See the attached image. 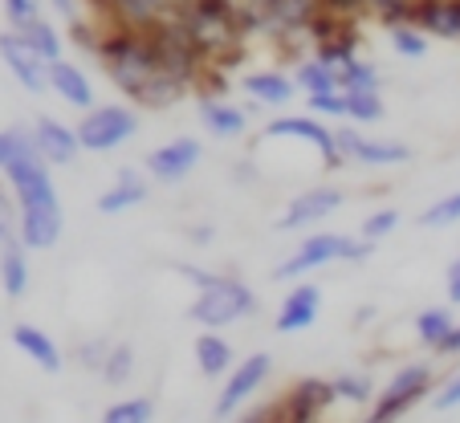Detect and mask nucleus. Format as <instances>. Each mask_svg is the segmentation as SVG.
<instances>
[{"label": "nucleus", "instance_id": "45", "mask_svg": "<svg viewBox=\"0 0 460 423\" xmlns=\"http://www.w3.org/2000/svg\"><path fill=\"white\" fill-rule=\"evenodd\" d=\"M444 289H448V302L460 305V257L448 265V273H444Z\"/></svg>", "mask_w": 460, "mask_h": 423}, {"label": "nucleus", "instance_id": "17", "mask_svg": "<svg viewBox=\"0 0 460 423\" xmlns=\"http://www.w3.org/2000/svg\"><path fill=\"white\" fill-rule=\"evenodd\" d=\"M322 313V289L310 286V281H297L278 305V318H273V330L278 334H302L318 322Z\"/></svg>", "mask_w": 460, "mask_h": 423}, {"label": "nucleus", "instance_id": "11", "mask_svg": "<svg viewBox=\"0 0 460 423\" xmlns=\"http://www.w3.org/2000/svg\"><path fill=\"white\" fill-rule=\"evenodd\" d=\"M183 0H94V25H127V29H159L175 21Z\"/></svg>", "mask_w": 460, "mask_h": 423}, {"label": "nucleus", "instance_id": "44", "mask_svg": "<svg viewBox=\"0 0 460 423\" xmlns=\"http://www.w3.org/2000/svg\"><path fill=\"white\" fill-rule=\"evenodd\" d=\"M432 355H436V358H460V322L448 330V338H444V342L436 346Z\"/></svg>", "mask_w": 460, "mask_h": 423}, {"label": "nucleus", "instance_id": "28", "mask_svg": "<svg viewBox=\"0 0 460 423\" xmlns=\"http://www.w3.org/2000/svg\"><path fill=\"white\" fill-rule=\"evenodd\" d=\"M21 37H25L29 45H33L37 53H41L45 61H58V57H66V37H61V29H58V21H49L41 13L37 21H29L25 29H17Z\"/></svg>", "mask_w": 460, "mask_h": 423}, {"label": "nucleus", "instance_id": "2", "mask_svg": "<svg viewBox=\"0 0 460 423\" xmlns=\"http://www.w3.org/2000/svg\"><path fill=\"white\" fill-rule=\"evenodd\" d=\"M4 183L17 204V236L33 252H49L66 233V212H61V196L53 188V167L37 155V147L21 151L9 167H4Z\"/></svg>", "mask_w": 460, "mask_h": 423}, {"label": "nucleus", "instance_id": "38", "mask_svg": "<svg viewBox=\"0 0 460 423\" xmlns=\"http://www.w3.org/2000/svg\"><path fill=\"white\" fill-rule=\"evenodd\" d=\"M0 4H4L9 29H25L29 21H37L45 13V0H0Z\"/></svg>", "mask_w": 460, "mask_h": 423}, {"label": "nucleus", "instance_id": "36", "mask_svg": "<svg viewBox=\"0 0 460 423\" xmlns=\"http://www.w3.org/2000/svg\"><path fill=\"white\" fill-rule=\"evenodd\" d=\"M305 106L318 119H342L347 122V90H322V94H305Z\"/></svg>", "mask_w": 460, "mask_h": 423}, {"label": "nucleus", "instance_id": "37", "mask_svg": "<svg viewBox=\"0 0 460 423\" xmlns=\"http://www.w3.org/2000/svg\"><path fill=\"white\" fill-rule=\"evenodd\" d=\"M400 212H395V207H375L371 216H363V225H358V236H367V241H375L379 244L383 236H391L395 233V228H400Z\"/></svg>", "mask_w": 460, "mask_h": 423}, {"label": "nucleus", "instance_id": "33", "mask_svg": "<svg viewBox=\"0 0 460 423\" xmlns=\"http://www.w3.org/2000/svg\"><path fill=\"white\" fill-rule=\"evenodd\" d=\"M98 375H102L111 387H122V383L135 375V350H130L127 342H111V355H106V363L98 366Z\"/></svg>", "mask_w": 460, "mask_h": 423}, {"label": "nucleus", "instance_id": "25", "mask_svg": "<svg viewBox=\"0 0 460 423\" xmlns=\"http://www.w3.org/2000/svg\"><path fill=\"white\" fill-rule=\"evenodd\" d=\"M147 191H151V183L143 180L135 167H122L111 180V188L98 196V212H102V216H122L130 207H139L143 199H147Z\"/></svg>", "mask_w": 460, "mask_h": 423}, {"label": "nucleus", "instance_id": "39", "mask_svg": "<svg viewBox=\"0 0 460 423\" xmlns=\"http://www.w3.org/2000/svg\"><path fill=\"white\" fill-rule=\"evenodd\" d=\"M456 407H460V371H452L448 379L432 391V411L448 415V411H456Z\"/></svg>", "mask_w": 460, "mask_h": 423}, {"label": "nucleus", "instance_id": "27", "mask_svg": "<svg viewBox=\"0 0 460 423\" xmlns=\"http://www.w3.org/2000/svg\"><path fill=\"white\" fill-rule=\"evenodd\" d=\"M456 326V318H452L448 305H428V310H420L416 318H411V330H416V342L428 346V350H436V346L448 338V330Z\"/></svg>", "mask_w": 460, "mask_h": 423}, {"label": "nucleus", "instance_id": "46", "mask_svg": "<svg viewBox=\"0 0 460 423\" xmlns=\"http://www.w3.org/2000/svg\"><path fill=\"white\" fill-rule=\"evenodd\" d=\"M9 233H17V212H0V241Z\"/></svg>", "mask_w": 460, "mask_h": 423}, {"label": "nucleus", "instance_id": "16", "mask_svg": "<svg viewBox=\"0 0 460 423\" xmlns=\"http://www.w3.org/2000/svg\"><path fill=\"white\" fill-rule=\"evenodd\" d=\"M29 135H33L37 155H41L49 167H70L74 159L82 155L78 127H66V122L53 119V114H37L33 127H29Z\"/></svg>", "mask_w": 460, "mask_h": 423}, {"label": "nucleus", "instance_id": "18", "mask_svg": "<svg viewBox=\"0 0 460 423\" xmlns=\"http://www.w3.org/2000/svg\"><path fill=\"white\" fill-rule=\"evenodd\" d=\"M241 90L249 102L270 106V110H281V106H289L297 94H302L294 74H286V69H249L241 78Z\"/></svg>", "mask_w": 460, "mask_h": 423}, {"label": "nucleus", "instance_id": "29", "mask_svg": "<svg viewBox=\"0 0 460 423\" xmlns=\"http://www.w3.org/2000/svg\"><path fill=\"white\" fill-rule=\"evenodd\" d=\"M331 383H334L339 403H350V407H371V399L379 395L371 375H363V371H339V375H331Z\"/></svg>", "mask_w": 460, "mask_h": 423}, {"label": "nucleus", "instance_id": "43", "mask_svg": "<svg viewBox=\"0 0 460 423\" xmlns=\"http://www.w3.org/2000/svg\"><path fill=\"white\" fill-rule=\"evenodd\" d=\"M326 13H339V17H350V21H363L371 17V0H322Z\"/></svg>", "mask_w": 460, "mask_h": 423}, {"label": "nucleus", "instance_id": "20", "mask_svg": "<svg viewBox=\"0 0 460 423\" xmlns=\"http://www.w3.org/2000/svg\"><path fill=\"white\" fill-rule=\"evenodd\" d=\"M49 94H58L70 110H90L94 106V82L82 66H74L70 57H58L49 66Z\"/></svg>", "mask_w": 460, "mask_h": 423}, {"label": "nucleus", "instance_id": "24", "mask_svg": "<svg viewBox=\"0 0 460 423\" xmlns=\"http://www.w3.org/2000/svg\"><path fill=\"white\" fill-rule=\"evenodd\" d=\"M408 21L424 29L428 37L460 41V0H416Z\"/></svg>", "mask_w": 460, "mask_h": 423}, {"label": "nucleus", "instance_id": "14", "mask_svg": "<svg viewBox=\"0 0 460 423\" xmlns=\"http://www.w3.org/2000/svg\"><path fill=\"white\" fill-rule=\"evenodd\" d=\"M0 61H4V69L21 82V90H29V94H45V90H49L53 61H45L17 29H4V33H0Z\"/></svg>", "mask_w": 460, "mask_h": 423}, {"label": "nucleus", "instance_id": "9", "mask_svg": "<svg viewBox=\"0 0 460 423\" xmlns=\"http://www.w3.org/2000/svg\"><path fill=\"white\" fill-rule=\"evenodd\" d=\"M270 371H273V358L265 355V350L236 358V366L225 375V387H220L212 415H217V419H228V415H236L252 395H257L261 387H265V383H270Z\"/></svg>", "mask_w": 460, "mask_h": 423}, {"label": "nucleus", "instance_id": "48", "mask_svg": "<svg viewBox=\"0 0 460 423\" xmlns=\"http://www.w3.org/2000/svg\"><path fill=\"white\" fill-rule=\"evenodd\" d=\"M375 318V305H363V313H355V326H367Z\"/></svg>", "mask_w": 460, "mask_h": 423}, {"label": "nucleus", "instance_id": "10", "mask_svg": "<svg viewBox=\"0 0 460 423\" xmlns=\"http://www.w3.org/2000/svg\"><path fill=\"white\" fill-rule=\"evenodd\" d=\"M339 147H342V159L347 163H358V167H403L411 163V147L400 143V138H375V135H363V127H339Z\"/></svg>", "mask_w": 460, "mask_h": 423}, {"label": "nucleus", "instance_id": "8", "mask_svg": "<svg viewBox=\"0 0 460 423\" xmlns=\"http://www.w3.org/2000/svg\"><path fill=\"white\" fill-rule=\"evenodd\" d=\"M261 138H265V143H294V147H310L322 163L331 167V172L347 163V159H342V147H339V130L326 127L318 114H278V119L265 122Z\"/></svg>", "mask_w": 460, "mask_h": 423}, {"label": "nucleus", "instance_id": "15", "mask_svg": "<svg viewBox=\"0 0 460 423\" xmlns=\"http://www.w3.org/2000/svg\"><path fill=\"white\" fill-rule=\"evenodd\" d=\"M204 159V143L196 135H180L172 138V143H164V147H155L147 155V163H143V172H147V180L155 183H183L196 167H200Z\"/></svg>", "mask_w": 460, "mask_h": 423}, {"label": "nucleus", "instance_id": "6", "mask_svg": "<svg viewBox=\"0 0 460 423\" xmlns=\"http://www.w3.org/2000/svg\"><path fill=\"white\" fill-rule=\"evenodd\" d=\"M143 119H139V106L135 102H94L90 110H82L78 119V138H82V151L90 155H111L119 151L122 143L139 135Z\"/></svg>", "mask_w": 460, "mask_h": 423}, {"label": "nucleus", "instance_id": "35", "mask_svg": "<svg viewBox=\"0 0 460 423\" xmlns=\"http://www.w3.org/2000/svg\"><path fill=\"white\" fill-rule=\"evenodd\" d=\"M339 82H342V90H379L383 86L379 69H375L367 57H350L347 66L339 69Z\"/></svg>", "mask_w": 460, "mask_h": 423}, {"label": "nucleus", "instance_id": "7", "mask_svg": "<svg viewBox=\"0 0 460 423\" xmlns=\"http://www.w3.org/2000/svg\"><path fill=\"white\" fill-rule=\"evenodd\" d=\"M432 391H436V371H432V366H428V363H408V366H400V371L383 383V391L371 399L367 419H371V423L403 419V415L416 411L424 399H432Z\"/></svg>", "mask_w": 460, "mask_h": 423}, {"label": "nucleus", "instance_id": "12", "mask_svg": "<svg viewBox=\"0 0 460 423\" xmlns=\"http://www.w3.org/2000/svg\"><path fill=\"white\" fill-rule=\"evenodd\" d=\"M342 204H347V191H342L339 183L305 188L286 204V212L278 216V228L281 233H302V228H314V225H322L326 216H334Z\"/></svg>", "mask_w": 460, "mask_h": 423}, {"label": "nucleus", "instance_id": "3", "mask_svg": "<svg viewBox=\"0 0 460 423\" xmlns=\"http://www.w3.org/2000/svg\"><path fill=\"white\" fill-rule=\"evenodd\" d=\"M326 13L322 0H241L244 33L270 41L281 49V57H302L310 53V29Z\"/></svg>", "mask_w": 460, "mask_h": 423}, {"label": "nucleus", "instance_id": "40", "mask_svg": "<svg viewBox=\"0 0 460 423\" xmlns=\"http://www.w3.org/2000/svg\"><path fill=\"white\" fill-rule=\"evenodd\" d=\"M411 4H416V0H371V17H379L383 29H387V25H395V21H408Z\"/></svg>", "mask_w": 460, "mask_h": 423}, {"label": "nucleus", "instance_id": "5", "mask_svg": "<svg viewBox=\"0 0 460 423\" xmlns=\"http://www.w3.org/2000/svg\"><path fill=\"white\" fill-rule=\"evenodd\" d=\"M375 252V241L367 236H347V233H310L302 244H294L286 260L273 269V281H294V277L318 273L326 265H355Z\"/></svg>", "mask_w": 460, "mask_h": 423}, {"label": "nucleus", "instance_id": "34", "mask_svg": "<svg viewBox=\"0 0 460 423\" xmlns=\"http://www.w3.org/2000/svg\"><path fill=\"white\" fill-rule=\"evenodd\" d=\"M420 228H452L460 225V191H448L444 199H436V204H428L424 212L416 216Z\"/></svg>", "mask_w": 460, "mask_h": 423}, {"label": "nucleus", "instance_id": "22", "mask_svg": "<svg viewBox=\"0 0 460 423\" xmlns=\"http://www.w3.org/2000/svg\"><path fill=\"white\" fill-rule=\"evenodd\" d=\"M29 244L21 241L17 233H9L4 241H0V289H4V297H25L29 294V281H33V269H29Z\"/></svg>", "mask_w": 460, "mask_h": 423}, {"label": "nucleus", "instance_id": "47", "mask_svg": "<svg viewBox=\"0 0 460 423\" xmlns=\"http://www.w3.org/2000/svg\"><path fill=\"white\" fill-rule=\"evenodd\" d=\"M188 236H191V241H200V244H208V241H212V228H208V225H200V228H191Z\"/></svg>", "mask_w": 460, "mask_h": 423}, {"label": "nucleus", "instance_id": "4", "mask_svg": "<svg viewBox=\"0 0 460 423\" xmlns=\"http://www.w3.org/2000/svg\"><path fill=\"white\" fill-rule=\"evenodd\" d=\"M252 313H257V294L233 273H212L188 305V318L200 330H228L236 322H249Z\"/></svg>", "mask_w": 460, "mask_h": 423}, {"label": "nucleus", "instance_id": "19", "mask_svg": "<svg viewBox=\"0 0 460 423\" xmlns=\"http://www.w3.org/2000/svg\"><path fill=\"white\" fill-rule=\"evenodd\" d=\"M200 127L212 138H241L249 135V110L228 102V94H200Z\"/></svg>", "mask_w": 460, "mask_h": 423}, {"label": "nucleus", "instance_id": "32", "mask_svg": "<svg viewBox=\"0 0 460 423\" xmlns=\"http://www.w3.org/2000/svg\"><path fill=\"white\" fill-rule=\"evenodd\" d=\"M155 419V403L147 395H130V399H119L102 411V423H151Z\"/></svg>", "mask_w": 460, "mask_h": 423}, {"label": "nucleus", "instance_id": "1", "mask_svg": "<svg viewBox=\"0 0 460 423\" xmlns=\"http://www.w3.org/2000/svg\"><path fill=\"white\" fill-rule=\"evenodd\" d=\"M90 53L106 78L114 82V90L139 110H164L196 90V78L167 57L155 29L98 25Z\"/></svg>", "mask_w": 460, "mask_h": 423}, {"label": "nucleus", "instance_id": "26", "mask_svg": "<svg viewBox=\"0 0 460 423\" xmlns=\"http://www.w3.org/2000/svg\"><path fill=\"white\" fill-rule=\"evenodd\" d=\"M294 82H297V90L302 94H322V90H339L342 82H339V69L331 66V61H322L318 53H302V57L294 61Z\"/></svg>", "mask_w": 460, "mask_h": 423}, {"label": "nucleus", "instance_id": "13", "mask_svg": "<svg viewBox=\"0 0 460 423\" xmlns=\"http://www.w3.org/2000/svg\"><path fill=\"white\" fill-rule=\"evenodd\" d=\"M339 403V395H334V383L322 379V375H302V379H294V387L286 391V399H281V411H273V419H289V423H314L322 419V415L331 411V407Z\"/></svg>", "mask_w": 460, "mask_h": 423}, {"label": "nucleus", "instance_id": "21", "mask_svg": "<svg viewBox=\"0 0 460 423\" xmlns=\"http://www.w3.org/2000/svg\"><path fill=\"white\" fill-rule=\"evenodd\" d=\"M13 346L45 375H58L61 366H66V355H61V346L53 342V334H45L33 322H17V326H13Z\"/></svg>", "mask_w": 460, "mask_h": 423}, {"label": "nucleus", "instance_id": "23", "mask_svg": "<svg viewBox=\"0 0 460 423\" xmlns=\"http://www.w3.org/2000/svg\"><path fill=\"white\" fill-rule=\"evenodd\" d=\"M191 358L204 379H225L236 366V346L225 338V330H200L191 342Z\"/></svg>", "mask_w": 460, "mask_h": 423}, {"label": "nucleus", "instance_id": "42", "mask_svg": "<svg viewBox=\"0 0 460 423\" xmlns=\"http://www.w3.org/2000/svg\"><path fill=\"white\" fill-rule=\"evenodd\" d=\"M45 9H49L58 21H66V29H74V25H82V21H86L82 0H45Z\"/></svg>", "mask_w": 460, "mask_h": 423}, {"label": "nucleus", "instance_id": "41", "mask_svg": "<svg viewBox=\"0 0 460 423\" xmlns=\"http://www.w3.org/2000/svg\"><path fill=\"white\" fill-rule=\"evenodd\" d=\"M106 355H111V342H106V338H86V342L78 346V363L86 366V371H98V366L106 363Z\"/></svg>", "mask_w": 460, "mask_h": 423}, {"label": "nucleus", "instance_id": "31", "mask_svg": "<svg viewBox=\"0 0 460 423\" xmlns=\"http://www.w3.org/2000/svg\"><path fill=\"white\" fill-rule=\"evenodd\" d=\"M387 37H391V49L400 53V57H408V61L428 57V33L420 25H411V21H395V25H387Z\"/></svg>", "mask_w": 460, "mask_h": 423}, {"label": "nucleus", "instance_id": "30", "mask_svg": "<svg viewBox=\"0 0 460 423\" xmlns=\"http://www.w3.org/2000/svg\"><path fill=\"white\" fill-rule=\"evenodd\" d=\"M383 114H387L383 90H347V122H355V127H375Z\"/></svg>", "mask_w": 460, "mask_h": 423}]
</instances>
